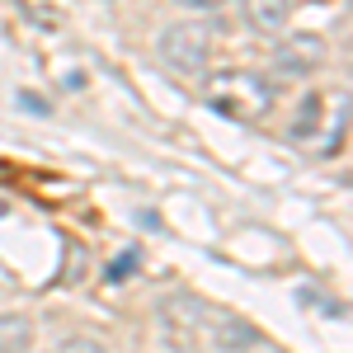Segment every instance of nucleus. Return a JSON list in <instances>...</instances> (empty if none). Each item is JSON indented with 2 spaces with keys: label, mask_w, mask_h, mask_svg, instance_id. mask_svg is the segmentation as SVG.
I'll return each instance as SVG.
<instances>
[{
  "label": "nucleus",
  "mask_w": 353,
  "mask_h": 353,
  "mask_svg": "<svg viewBox=\"0 0 353 353\" xmlns=\"http://www.w3.org/2000/svg\"><path fill=\"white\" fill-rule=\"evenodd\" d=\"M165 334L174 344H189V349H254V344H264L259 330L236 321L231 311H217V306L193 297H174L165 306Z\"/></svg>",
  "instance_id": "obj_1"
},
{
  "label": "nucleus",
  "mask_w": 353,
  "mask_h": 353,
  "mask_svg": "<svg viewBox=\"0 0 353 353\" xmlns=\"http://www.w3.org/2000/svg\"><path fill=\"white\" fill-rule=\"evenodd\" d=\"M203 99L208 109L241 123V128H254L264 123L278 104V85L264 76V71H250V66H226V71H203Z\"/></svg>",
  "instance_id": "obj_2"
},
{
  "label": "nucleus",
  "mask_w": 353,
  "mask_h": 353,
  "mask_svg": "<svg viewBox=\"0 0 353 353\" xmlns=\"http://www.w3.org/2000/svg\"><path fill=\"white\" fill-rule=\"evenodd\" d=\"M156 57H161L165 71L198 81V76L212 71V61H217V33H212L208 19H174V24L161 28Z\"/></svg>",
  "instance_id": "obj_3"
},
{
  "label": "nucleus",
  "mask_w": 353,
  "mask_h": 353,
  "mask_svg": "<svg viewBox=\"0 0 353 353\" xmlns=\"http://www.w3.org/2000/svg\"><path fill=\"white\" fill-rule=\"evenodd\" d=\"M330 61V48L316 38V33H297V38H288V43H278L273 48V66H278V76H316L321 66Z\"/></svg>",
  "instance_id": "obj_4"
},
{
  "label": "nucleus",
  "mask_w": 353,
  "mask_h": 353,
  "mask_svg": "<svg viewBox=\"0 0 353 353\" xmlns=\"http://www.w3.org/2000/svg\"><path fill=\"white\" fill-rule=\"evenodd\" d=\"M231 5H241L245 28L259 38H278L292 24V0H231Z\"/></svg>",
  "instance_id": "obj_5"
},
{
  "label": "nucleus",
  "mask_w": 353,
  "mask_h": 353,
  "mask_svg": "<svg viewBox=\"0 0 353 353\" xmlns=\"http://www.w3.org/2000/svg\"><path fill=\"white\" fill-rule=\"evenodd\" d=\"M33 344V321L19 316V311H0V349L5 353H19Z\"/></svg>",
  "instance_id": "obj_6"
},
{
  "label": "nucleus",
  "mask_w": 353,
  "mask_h": 353,
  "mask_svg": "<svg viewBox=\"0 0 353 353\" xmlns=\"http://www.w3.org/2000/svg\"><path fill=\"white\" fill-rule=\"evenodd\" d=\"M174 5H184V10H198V14H212V10L231 5V0H174Z\"/></svg>",
  "instance_id": "obj_7"
},
{
  "label": "nucleus",
  "mask_w": 353,
  "mask_h": 353,
  "mask_svg": "<svg viewBox=\"0 0 353 353\" xmlns=\"http://www.w3.org/2000/svg\"><path fill=\"white\" fill-rule=\"evenodd\" d=\"M61 349H81V353H90V349H99V344H94V339H66Z\"/></svg>",
  "instance_id": "obj_8"
}]
</instances>
